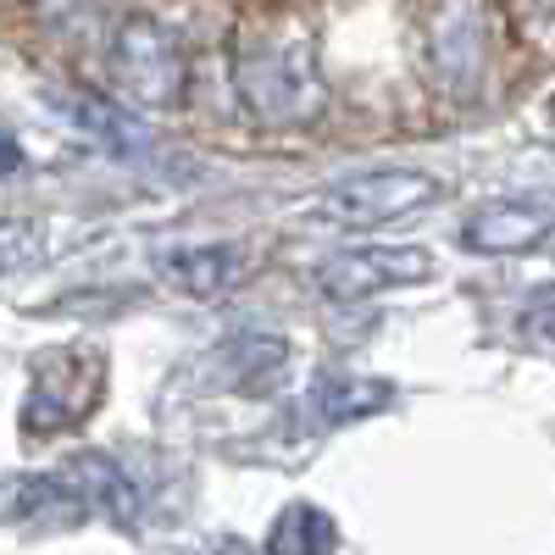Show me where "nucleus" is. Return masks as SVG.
Masks as SVG:
<instances>
[{"mask_svg":"<svg viewBox=\"0 0 555 555\" xmlns=\"http://www.w3.org/2000/svg\"><path fill=\"white\" fill-rule=\"evenodd\" d=\"M228 83L240 106L267 128H300L328 112V83L317 73V51L300 34H250L228 56Z\"/></svg>","mask_w":555,"mask_h":555,"instance_id":"nucleus-1","label":"nucleus"},{"mask_svg":"<svg viewBox=\"0 0 555 555\" xmlns=\"http://www.w3.org/2000/svg\"><path fill=\"white\" fill-rule=\"evenodd\" d=\"M106 78L117 95L145 112H172L190 89V51L183 34L162 17H128L106 44Z\"/></svg>","mask_w":555,"mask_h":555,"instance_id":"nucleus-2","label":"nucleus"},{"mask_svg":"<svg viewBox=\"0 0 555 555\" xmlns=\"http://www.w3.org/2000/svg\"><path fill=\"white\" fill-rule=\"evenodd\" d=\"M106 395V361L95 350H51L34 361V384L23 400V434L51 439L62 428H78L83 416H95Z\"/></svg>","mask_w":555,"mask_h":555,"instance_id":"nucleus-3","label":"nucleus"},{"mask_svg":"<svg viewBox=\"0 0 555 555\" xmlns=\"http://www.w3.org/2000/svg\"><path fill=\"white\" fill-rule=\"evenodd\" d=\"M439 201V178L434 172H416V167H373V172H350L339 183H328L317 201L322 222H339V228H389L411 211H428Z\"/></svg>","mask_w":555,"mask_h":555,"instance_id":"nucleus-4","label":"nucleus"},{"mask_svg":"<svg viewBox=\"0 0 555 555\" xmlns=\"http://www.w3.org/2000/svg\"><path fill=\"white\" fill-rule=\"evenodd\" d=\"M428 278H434V256L423 245H356L317 261L311 289L334 306H350V300H373L405 284H428Z\"/></svg>","mask_w":555,"mask_h":555,"instance_id":"nucleus-5","label":"nucleus"},{"mask_svg":"<svg viewBox=\"0 0 555 555\" xmlns=\"http://www.w3.org/2000/svg\"><path fill=\"white\" fill-rule=\"evenodd\" d=\"M151 278L183 300H217L256 278L261 256L240 240H211V245H162L151 261Z\"/></svg>","mask_w":555,"mask_h":555,"instance_id":"nucleus-6","label":"nucleus"},{"mask_svg":"<svg viewBox=\"0 0 555 555\" xmlns=\"http://www.w3.org/2000/svg\"><path fill=\"white\" fill-rule=\"evenodd\" d=\"M461 250L473 256H533L544 240H555V206L550 201H489L455 228Z\"/></svg>","mask_w":555,"mask_h":555,"instance_id":"nucleus-7","label":"nucleus"},{"mask_svg":"<svg viewBox=\"0 0 555 555\" xmlns=\"http://www.w3.org/2000/svg\"><path fill=\"white\" fill-rule=\"evenodd\" d=\"M0 522H17V528H73L89 522V505L73 483L67 467L56 473H17L0 483Z\"/></svg>","mask_w":555,"mask_h":555,"instance_id":"nucleus-8","label":"nucleus"},{"mask_svg":"<svg viewBox=\"0 0 555 555\" xmlns=\"http://www.w3.org/2000/svg\"><path fill=\"white\" fill-rule=\"evenodd\" d=\"M67 473H73L83 505H89V517H106V522H117V528H133V517H139V489H133V478L122 473L117 455H106V450H78V455L67 461Z\"/></svg>","mask_w":555,"mask_h":555,"instance_id":"nucleus-9","label":"nucleus"},{"mask_svg":"<svg viewBox=\"0 0 555 555\" xmlns=\"http://www.w3.org/2000/svg\"><path fill=\"white\" fill-rule=\"evenodd\" d=\"M56 112L83 133V139H95L101 151H112V156H133V151H145L151 145V133L139 128L133 117H122L106 95H95V89H56Z\"/></svg>","mask_w":555,"mask_h":555,"instance_id":"nucleus-10","label":"nucleus"},{"mask_svg":"<svg viewBox=\"0 0 555 555\" xmlns=\"http://www.w3.org/2000/svg\"><path fill=\"white\" fill-rule=\"evenodd\" d=\"M306 405L317 416V428H350V423H361V416H373V411H389L395 405V389L384 378L334 373V378H317V389H311Z\"/></svg>","mask_w":555,"mask_h":555,"instance_id":"nucleus-11","label":"nucleus"},{"mask_svg":"<svg viewBox=\"0 0 555 555\" xmlns=\"http://www.w3.org/2000/svg\"><path fill=\"white\" fill-rule=\"evenodd\" d=\"M339 544V528L322 505H284L267 533V550L272 555H317V550H334Z\"/></svg>","mask_w":555,"mask_h":555,"instance_id":"nucleus-12","label":"nucleus"},{"mask_svg":"<svg viewBox=\"0 0 555 555\" xmlns=\"http://www.w3.org/2000/svg\"><path fill=\"white\" fill-rule=\"evenodd\" d=\"M44 250V228L28 222V217H7L0 222V278L17 272V267H34Z\"/></svg>","mask_w":555,"mask_h":555,"instance_id":"nucleus-13","label":"nucleus"},{"mask_svg":"<svg viewBox=\"0 0 555 555\" xmlns=\"http://www.w3.org/2000/svg\"><path fill=\"white\" fill-rule=\"evenodd\" d=\"M528 328L555 339V289H539V300L528 306Z\"/></svg>","mask_w":555,"mask_h":555,"instance_id":"nucleus-14","label":"nucleus"},{"mask_svg":"<svg viewBox=\"0 0 555 555\" xmlns=\"http://www.w3.org/2000/svg\"><path fill=\"white\" fill-rule=\"evenodd\" d=\"M23 139L12 133V128H0V178H12V172H23Z\"/></svg>","mask_w":555,"mask_h":555,"instance_id":"nucleus-15","label":"nucleus"},{"mask_svg":"<svg viewBox=\"0 0 555 555\" xmlns=\"http://www.w3.org/2000/svg\"><path fill=\"white\" fill-rule=\"evenodd\" d=\"M544 112H550V117H555V95H550V101H544Z\"/></svg>","mask_w":555,"mask_h":555,"instance_id":"nucleus-16","label":"nucleus"}]
</instances>
